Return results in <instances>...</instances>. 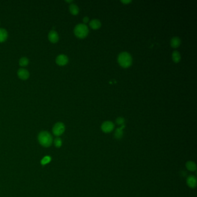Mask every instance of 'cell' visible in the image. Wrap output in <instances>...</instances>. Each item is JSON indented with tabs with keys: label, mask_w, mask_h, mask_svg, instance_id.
<instances>
[{
	"label": "cell",
	"mask_w": 197,
	"mask_h": 197,
	"mask_svg": "<svg viewBox=\"0 0 197 197\" xmlns=\"http://www.w3.org/2000/svg\"><path fill=\"white\" fill-rule=\"evenodd\" d=\"M39 143L44 147H50L53 142V138L52 135L47 131H41L38 137Z\"/></svg>",
	"instance_id": "1"
},
{
	"label": "cell",
	"mask_w": 197,
	"mask_h": 197,
	"mask_svg": "<svg viewBox=\"0 0 197 197\" xmlns=\"http://www.w3.org/2000/svg\"><path fill=\"white\" fill-rule=\"evenodd\" d=\"M117 60L121 67L124 68H127L131 65L133 59L129 53L124 52H121L119 54Z\"/></svg>",
	"instance_id": "2"
},
{
	"label": "cell",
	"mask_w": 197,
	"mask_h": 197,
	"mask_svg": "<svg viewBox=\"0 0 197 197\" xmlns=\"http://www.w3.org/2000/svg\"><path fill=\"white\" fill-rule=\"evenodd\" d=\"M89 28L85 24L79 23L74 28V33L77 37L83 38L86 37L89 33Z\"/></svg>",
	"instance_id": "3"
},
{
	"label": "cell",
	"mask_w": 197,
	"mask_h": 197,
	"mask_svg": "<svg viewBox=\"0 0 197 197\" xmlns=\"http://www.w3.org/2000/svg\"><path fill=\"white\" fill-rule=\"evenodd\" d=\"M65 127L64 123L61 122H58L54 124L53 127V133L56 137H59L65 131Z\"/></svg>",
	"instance_id": "4"
},
{
	"label": "cell",
	"mask_w": 197,
	"mask_h": 197,
	"mask_svg": "<svg viewBox=\"0 0 197 197\" xmlns=\"http://www.w3.org/2000/svg\"><path fill=\"white\" fill-rule=\"evenodd\" d=\"M115 128L113 122L111 121H104L101 125V130L105 133H111Z\"/></svg>",
	"instance_id": "5"
},
{
	"label": "cell",
	"mask_w": 197,
	"mask_h": 197,
	"mask_svg": "<svg viewBox=\"0 0 197 197\" xmlns=\"http://www.w3.org/2000/svg\"><path fill=\"white\" fill-rule=\"evenodd\" d=\"M187 185L191 188H195L197 186V178L194 175H190L186 179Z\"/></svg>",
	"instance_id": "6"
},
{
	"label": "cell",
	"mask_w": 197,
	"mask_h": 197,
	"mask_svg": "<svg viewBox=\"0 0 197 197\" xmlns=\"http://www.w3.org/2000/svg\"><path fill=\"white\" fill-rule=\"evenodd\" d=\"M56 62L59 65H64L68 63V57L65 54H61L56 57Z\"/></svg>",
	"instance_id": "7"
},
{
	"label": "cell",
	"mask_w": 197,
	"mask_h": 197,
	"mask_svg": "<svg viewBox=\"0 0 197 197\" xmlns=\"http://www.w3.org/2000/svg\"><path fill=\"white\" fill-rule=\"evenodd\" d=\"M48 38L51 42L56 43L59 41V34L57 32V31L54 30L50 31L48 34Z\"/></svg>",
	"instance_id": "8"
},
{
	"label": "cell",
	"mask_w": 197,
	"mask_h": 197,
	"mask_svg": "<svg viewBox=\"0 0 197 197\" xmlns=\"http://www.w3.org/2000/svg\"><path fill=\"white\" fill-rule=\"evenodd\" d=\"M17 75L20 79L26 80L29 77L30 73L29 71L24 68H20L17 71Z\"/></svg>",
	"instance_id": "9"
},
{
	"label": "cell",
	"mask_w": 197,
	"mask_h": 197,
	"mask_svg": "<svg viewBox=\"0 0 197 197\" xmlns=\"http://www.w3.org/2000/svg\"><path fill=\"white\" fill-rule=\"evenodd\" d=\"M125 125V124L122 125L120 126V127L117 128L115 131V134H114V136L115 138L117 139H120L122 138V137L124 135V132H123V130L124 129Z\"/></svg>",
	"instance_id": "10"
},
{
	"label": "cell",
	"mask_w": 197,
	"mask_h": 197,
	"mask_svg": "<svg viewBox=\"0 0 197 197\" xmlns=\"http://www.w3.org/2000/svg\"><path fill=\"white\" fill-rule=\"evenodd\" d=\"M186 167L190 172H194L197 170V165L193 161H188L186 163Z\"/></svg>",
	"instance_id": "11"
},
{
	"label": "cell",
	"mask_w": 197,
	"mask_h": 197,
	"mask_svg": "<svg viewBox=\"0 0 197 197\" xmlns=\"http://www.w3.org/2000/svg\"><path fill=\"white\" fill-rule=\"evenodd\" d=\"M181 44V40L178 37H174L170 40V45L172 47H178L180 46Z\"/></svg>",
	"instance_id": "12"
},
{
	"label": "cell",
	"mask_w": 197,
	"mask_h": 197,
	"mask_svg": "<svg viewBox=\"0 0 197 197\" xmlns=\"http://www.w3.org/2000/svg\"><path fill=\"white\" fill-rule=\"evenodd\" d=\"M90 26L92 29H98L101 27V23L98 19H94L90 21Z\"/></svg>",
	"instance_id": "13"
},
{
	"label": "cell",
	"mask_w": 197,
	"mask_h": 197,
	"mask_svg": "<svg viewBox=\"0 0 197 197\" xmlns=\"http://www.w3.org/2000/svg\"><path fill=\"white\" fill-rule=\"evenodd\" d=\"M8 34L7 31L4 29L0 28V42H4L8 38Z\"/></svg>",
	"instance_id": "14"
},
{
	"label": "cell",
	"mask_w": 197,
	"mask_h": 197,
	"mask_svg": "<svg viewBox=\"0 0 197 197\" xmlns=\"http://www.w3.org/2000/svg\"><path fill=\"white\" fill-rule=\"evenodd\" d=\"M69 8L70 12L74 15H77L79 12V8L75 4H70Z\"/></svg>",
	"instance_id": "15"
},
{
	"label": "cell",
	"mask_w": 197,
	"mask_h": 197,
	"mask_svg": "<svg viewBox=\"0 0 197 197\" xmlns=\"http://www.w3.org/2000/svg\"><path fill=\"white\" fill-rule=\"evenodd\" d=\"M172 59L175 62H178L180 61L181 59V56L180 53L178 51L175 50L172 53Z\"/></svg>",
	"instance_id": "16"
},
{
	"label": "cell",
	"mask_w": 197,
	"mask_h": 197,
	"mask_svg": "<svg viewBox=\"0 0 197 197\" xmlns=\"http://www.w3.org/2000/svg\"><path fill=\"white\" fill-rule=\"evenodd\" d=\"M52 160V158L50 156H45L44 157L41 161V164L42 165H45L46 164H49Z\"/></svg>",
	"instance_id": "17"
},
{
	"label": "cell",
	"mask_w": 197,
	"mask_h": 197,
	"mask_svg": "<svg viewBox=\"0 0 197 197\" xmlns=\"http://www.w3.org/2000/svg\"><path fill=\"white\" fill-rule=\"evenodd\" d=\"M29 62V59L26 57H21L19 60V64L22 67H24V66L27 65Z\"/></svg>",
	"instance_id": "18"
},
{
	"label": "cell",
	"mask_w": 197,
	"mask_h": 197,
	"mask_svg": "<svg viewBox=\"0 0 197 197\" xmlns=\"http://www.w3.org/2000/svg\"><path fill=\"white\" fill-rule=\"evenodd\" d=\"M54 146L56 148H60L61 146H62V140H61V139L59 138V137L56 138L54 140Z\"/></svg>",
	"instance_id": "19"
},
{
	"label": "cell",
	"mask_w": 197,
	"mask_h": 197,
	"mask_svg": "<svg viewBox=\"0 0 197 197\" xmlns=\"http://www.w3.org/2000/svg\"><path fill=\"white\" fill-rule=\"evenodd\" d=\"M116 122L117 124L119 125H122L124 124L125 123V119L123 118V117H117L116 120Z\"/></svg>",
	"instance_id": "20"
},
{
	"label": "cell",
	"mask_w": 197,
	"mask_h": 197,
	"mask_svg": "<svg viewBox=\"0 0 197 197\" xmlns=\"http://www.w3.org/2000/svg\"><path fill=\"white\" fill-rule=\"evenodd\" d=\"M83 20V22H84V23H87V22L89 21V17H87V16H85V17H84Z\"/></svg>",
	"instance_id": "21"
},
{
	"label": "cell",
	"mask_w": 197,
	"mask_h": 197,
	"mask_svg": "<svg viewBox=\"0 0 197 197\" xmlns=\"http://www.w3.org/2000/svg\"><path fill=\"white\" fill-rule=\"evenodd\" d=\"M121 1L122 3H124V4H128L131 2V0H122Z\"/></svg>",
	"instance_id": "22"
},
{
	"label": "cell",
	"mask_w": 197,
	"mask_h": 197,
	"mask_svg": "<svg viewBox=\"0 0 197 197\" xmlns=\"http://www.w3.org/2000/svg\"><path fill=\"white\" fill-rule=\"evenodd\" d=\"M67 2H72V1L71 0V1H66Z\"/></svg>",
	"instance_id": "23"
}]
</instances>
